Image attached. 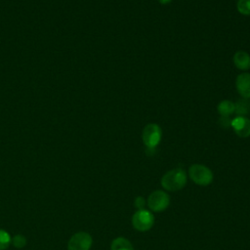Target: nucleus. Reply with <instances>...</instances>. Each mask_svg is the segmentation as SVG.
Here are the masks:
<instances>
[{
	"instance_id": "7ed1b4c3",
	"label": "nucleus",
	"mask_w": 250,
	"mask_h": 250,
	"mask_svg": "<svg viewBox=\"0 0 250 250\" xmlns=\"http://www.w3.org/2000/svg\"><path fill=\"white\" fill-rule=\"evenodd\" d=\"M146 205L151 212H163L170 205V196L165 190L156 189L148 195L146 199Z\"/></svg>"
},
{
	"instance_id": "f03ea898",
	"label": "nucleus",
	"mask_w": 250,
	"mask_h": 250,
	"mask_svg": "<svg viewBox=\"0 0 250 250\" xmlns=\"http://www.w3.org/2000/svg\"><path fill=\"white\" fill-rule=\"evenodd\" d=\"M189 179L197 186L207 187L214 180V174L210 168L203 164H192L188 168Z\"/></svg>"
},
{
	"instance_id": "4468645a",
	"label": "nucleus",
	"mask_w": 250,
	"mask_h": 250,
	"mask_svg": "<svg viewBox=\"0 0 250 250\" xmlns=\"http://www.w3.org/2000/svg\"><path fill=\"white\" fill-rule=\"evenodd\" d=\"M26 237L23 235V234H21V233H18L14 236H12V240H11V244L18 248V249H21V248H23L25 245H26Z\"/></svg>"
},
{
	"instance_id": "20e7f679",
	"label": "nucleus",
	"mask_w": 250,
	"mask_h": 250,
	"mask_svg": "<svg viewBox=\"0 0 250 250\" xmlns=\"http://www.w3.org/2000/svg\"><path fill=\"white\" fill-rule=\"evenodd\" d=\"M154 225V216L147 209H139L132 216V226L138 231H147Z\"/></svg>"
},
{
	"instance_id": "dca6fc26",
	"label": "nucleus",
	"mask_w": 250,
	"mask_h": 250,
	"mask_svg": "<svg viewBox=\"0 0 250 250\" xmlns=\"http://www.w3.org/2000/svg\"><path fill=\"white\" fill-rule=\"evenodd\" d=\"M145 205H146V200L143 196H137L135 198V207L137 208V210L144 209Z\"/></svg>"
},
{
	"instance_id": "f257e3e1",
	"label": "nucleus",
	"mask_w": 250,
	"mask_h": 250,
	"mask_svg": "<svg viewBox=\"0 0 250 250\" xmlns=\"http://www.w3.org/2000/svg\"><path fill=\"white\" fill-rule=\"evenodd\" d=\"M187 182V172L183 168L178 167L166 172L160 180V185L166 191H177L184 188Z\"/></svg>"
},
{
	"instance_id": "9b49d317",
	"label": "nucleus",
	"mask_w": 250,
	"mask_h": 250,
	"mask_svg": "<svg viewBox=\"0 0 250 250\" xmlns=\"http://www.w3.org/2000/svg\"><path fill=\"white\" fill-rule=\"evenodd\" d=\"M217 110L221 116L229 117L234 112V103L229 100H224L219 103Z\"/></svg>"
},
{
	"instance_id": "2eb2a0df",
	"label": "nucleus",
	"mask_w": 250,
	"mask_h": 250,
	"mask_svg": "<svg viewBox=\"0 0 250 250\" xmlns=\"http://www.w3.org/2000/svg\"><path fill=\"white\" fill-rule=\"evenodd\" d=\"M236 9L241 15L250 16V0H238Z\"/></svg>"
},
{
	"instance_id": "f3484780",
	"label": "nucleus",
	"mask_w": 250,
	"mask_h": 250,
	"mask_svg": "<svg viewBox=\"0 0 250 250\" xmlns=\"http://www.w3.org/2000/svg\"><path fill=\"white\" fill-rule=\"evenodd\" d=\"M220 123L223 127H229L230 126V123H231V120L229 119V117H224V116H221L220 118Z\"/></svg>"
},
{
	"instance_id": "6e6552de",
	"label": "nucleus",
	"mask_w": 250,
	"mask_h": 250,
	"mask_svg": "<svg viewBox=\"0 0 250 250\" xmlns=\"http://www.w3.org/2000/svg\"><path fill=\"white\" fill-rule=\"evenodd\" d=\"M235 87L242 98L250 99V73L239 74L235 79Z\"/></svg>"
},
{
	"instance_id": "f8f14e48",
	"label": "nucleus",
	"mask_w": 250,
	"mask_h": 250,
	"mask_svg": "<svg viewBox=\"0 0 250 250\" xmlns=\"http://www.w3.org/2000/svg\"><path fill=\"white\" fill-rule=\"evenodd\" d=\"M250 111V103L248 99H242L237 101L234 104V112L238 114V116H245Z\"/></svg>"
},
{
	"instance_id": "39448f33",
	"label": "nucleus",
	"mask_w": 250,
	"mask_h": 250,
	"mask_svg": "<svg viewBox=\"0 0 250 250\" xmlns=\"http://www.w3.org/2000/svg\"><path fill=\"white\" fill-rule=\"evenodd\" d=\"M162 131L158 124L149 123L147 124L142 133V140L147 149L154 150L161 141Z\"/></svg>"
},
{
	"instance_id": "0eeeda50",
	"label": "nucleus",
	"mask_w": 250,
	"mask_h": 250,
	"mask_svg": "<svg viewBox=\"0 0 250 250\" xmlns=\"http://www.w3.org/2000/svg\"><path fill=\"white\" fill-rule=\"evenodd\" d=\"M230 126L238 137L248 138L250 136V119L246 116L235 117L231 120Z\"/></svg>"
},
{
	"instance_id": "1a4fd4ad",
	"label": "nucleus",
	"mask_w": 250,
	"mask_h": 250,
	"mask_svg": "<svg viewBox=\"0 0 250 250\" xmlns=\"http://www.w3.org/2000/svg\"><path fill=\"white\" fill-rule=\"evenodd\" d=\"M233 63L240 70L250 68V56L245 51H237L233 55Z\"/></svg>"
},
{
	"instance_id": "ddd939ff",
	"label": "nucleus",
	"mask_w": 250,
	"mask_h": 250,
	"mask_svg": "<svg viewBox=\"0 0 250 250\" xmlns=\"http://www.w3.org/2000/svg\"><path fill=\"white\" fill-rule=\"evenodd\" d=\"M11 240L12 236L10 233L5 229H0V250H6L11 245Z\"/></svg>"
},
{
	"instance_id": "423d86ee",
	"label": "nucleus",
	"mask_w": 250,
	"mask_h": 250,
	"mask_svg": "<svg viewBox=\"0 0 250 250\" xmlns=\"http://www.w3.org/2000/svg\"><path fill=\"white\" fill-rule=\"evenodd\" d=\"M93 237L87 231H78L72 234L67 242V250H90Z\"/></svg>"
},
{
	"instance_id": "9d476101",
	"label": "nucleus",
	"mask_w": 250,
	"mask_h": 250,
	"mask_svg": "<svg viewBox=\"0 0 250 250\" xmlns=\"http://www.w3.org/2000/svg\"><path fill=\"white\" fill-rule=\"evenodd\" d=\"M110 250H134V247L129 239L119 236L111 241Z\"/></svg>"
},
{
	"instance_id": "a211bd4d",
	"label": "nucleus",
	"mask_w": 250,
	"mask_h": 250,
	"mask_svg": "<svg viewBox=\"0 0 250 250\" xmlns=\"http://www.w3.org/2000/svg\"><path fill=\"white\" fill-rule=\"evenodd\" d=\"M160 4H162V5H166V4H168V3H170L172 0H157Z\"/></svg>"
}]
</instances>
